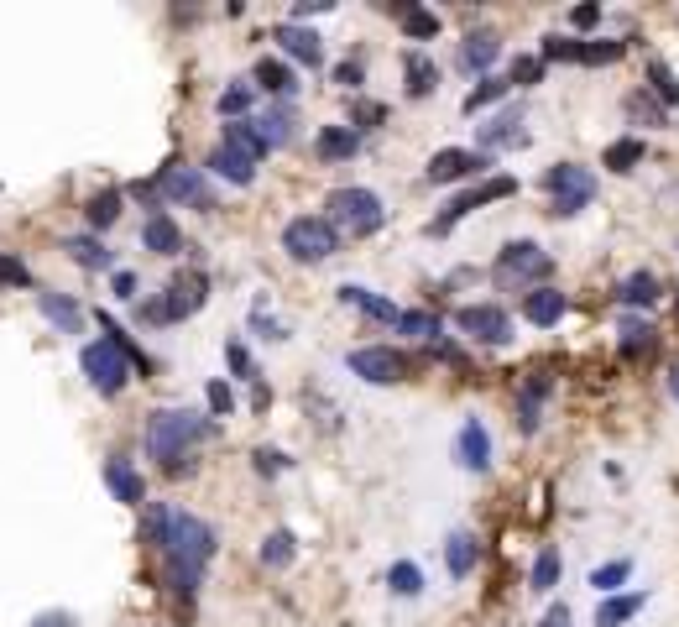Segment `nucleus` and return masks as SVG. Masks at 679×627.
<instances>
[{"label": "nucleus", "instance_id": "79ce46f5", "mask_svg": "<svg viewBox=\"0 0 679 627\" xmlns=\"http://www.w3.org/2000/svg\"><path fill=\"white\" fill-rule=\"evenodd\" d=\"M632 575V560H612V565H601V570H591V586H596V596H612L622 580Z\"/></svg>", "mask_w": 679, "mask_h": 627}, {"label": "nucleus", "instance_id": "a18cd8bd", "mask_svg": "<svg viewBox=\"0 0 679 627\" xmlns=\"http://www.w3.org/2000/svg\"><path fill=\"white\" fill-rule=\"evenodd\" d=\"M403 32H408L413 42H429V37H439V16H434V11H418V6H413V11L403 16Z\"/></svg>", "mask_w": 679, "mask_h": 627}, {"label": "nucleus", "instance_id": "f8f14e48", "mask_svg": "<svg viewBox=\"0 0 679 627\" xmlns=\"http://www.w3.org/2000/svg\"><path fill=\"white\" fill-rule=\"evenodd\" d=\"M157 189L178 199V204H194V209H215V189H209V178L199 168H183V162H168V168L157 173Z\"/></svg>", "mask_w": 679, "mask_h": 627}, {"label": "nucleus", "instance_id": "6ab92c4d", "mask_svg": "<svg viewBox=\"0 0 679 627\" xmlns=\"http://www.w3.org/2000/svg\"><path fill=\"white\" fill-rule=\"evenodd\" d=\"M559 314H565V293H559V288H533V293H523V319L538 324V330L559 324Z\"/></svg>", "mask_w": 679, "mask_h": 627}, {"label": "nucleus", "instance_id": "4d7b16f0", "mask_svg": "<svg viewBox=\"0 0 679 627\" xmlns=\"http://www.w3.org/2000/svg\"><path fill=\"white\" fill-rule=\"evenodd\" d=\"M225 356H230V366H236L241 377H256V366H251V356H246V345H225Z\"/></svg>", "mask_w": 679, "mask_h": 627}, {"label": "nucleus", "instance_id": "a211bd4d", "mask_svg": "<svg viewBox=\"0 0 679 627\" xmlns=\"http://www.w3.org/2000/svg\"><path fill=\"white\" fill-rule=\"evenodd\" d=\"M340 304H350V309H361L366 319H382V324H397V309L392 298H382V293H371V288H361V283H345L340 288Z\"/></svg>", "mask_w": 679, "mask_h": 627}, {"label": "nucleus", "instance_id": "e433bc0d", "mask_svg": "<svg viewBox=\"0 0 679 627\" xmlns=\"http://www.w3.org/2000/svg\"><path fill=\"white\" fill-rule=\"evenodd\" d=\"M68 257H74L79 267H95V272L110 267V251H105L95 236H74V241H68Z\"/></svg>", "mask_w": 679, "mask_h": 627}, {"label": "nucleus", "instance_id": "37998d69", "mask_svg": "<svg viewBox=\"0 0 679 627\" xmlns=\"http://www.w3.org/2000/svg\"><path fill=\"white\" fill-rule=\"evenodd\" d=\"M554 580H559V549H544V554L533 560V591H538V596H549V591H554Z\"/></svg>", "mask_w": 679, "mask_h": 627}, {"label": "nucleus", "instance_id": "c9c22d12", "mask_svg": "<svg viewBox=\"0 0 679 627\" xmlns=\"http://www.w3.org/2000/svg\"><path fill=\"white\" fill-rule=\"evenodd\" d=\"M601 162H606L612 173H632V168L643 162V142H638V136H627V142H612Z\"/></svg>", "mask_w": 679, "mask_h": 627}, {"label": "nucleus", "instance_id": "dca6fc26", "mask_svg": "<svg viewBox=\"0 0 679 627\" xmlns=\"http://www.w3.org/2000/svg\"><path fill=\"white\" fill-rule=\"evenodd\" d=\"M272 37L283 42V53H288V58H298V63H309V68H319V63H324V48H319V32H309V27H298V21H283V27H277Z\"/></svg>", "mask_w": 679, "mask_h": 627}, {"label": "nucleus", "instance_id": "f257e3e1", "mask_svg": "<svg viewBox=\"0 0 679 627\" xmlns=\"http://www.w3.org/2000/svg\"><path fill=\"white\" fill-rule=\"evenodd\" d=\"M162 554H168V575H173L178 601H194L204 565L215 560V528L194 513H173L168 533H162Z\"/></svg>", "mask_w": 679, "mask_h": 627}, {"label": "nucleus", "instance_id": "2f4dec72", "mask_svg": "<svg viewBox=\"0 0 679 627\" xmlns=\"http://www.w3.org/2000/svg\"><path fill=\"white\" fill-rule=\"evenodd\" d=\"M444 565H450L455 580H465L476 570V539H471V533H450V544H444Z\"/></svg>", "mask_w": 679, "mask_h": 627}, {"label": "nucleus", "instance_id": "0e129e2a", "mask_svg": "<svg viewBox=\"0 0 679 627\" xmlns=\"http://www.w3.org/2000/svg\"><path fill=\"white\" fill-rule=\"evenodd\" d=\"M669 392H674V398H679V366L669 371Z\"/></svg>", "mask_w": 679, "mask_h": 627}, {"label": "nucleus", "instance_id": "72a5a7b5", "mask_svg": "<svg viewBox=\"0 0 679 627\" xmlns=\"http://www.w3.org/2000/svg\"><path fill=\"white\" fill-rule=\"evenodd\" d=\"M293 554H298V544H293L288 528H277V533H267V539H262V565L267 570H288Z\"/></svg>", "mask_w": 679, "mask_h": 627}, {"label": "nucleus", "instance_id": "6e6552de", "mask_svg": "<svg viewBox=\"0 0 679 627\" xmlns=\"http://www.w3.org/2000/svg\"><path fill=\"white\" fill-rule=\"evenodd\" d=\"M79 366H84V377L95 382V392H105V398H115V392L126 387V377H131V361L115 351L110 340H89L79 351Z\"/></svg>", "mask_w": 679, "mask_h": 627}, {"label": "nucleus", "instance_id": "f03ea898", "mask_svg": "<svg viewBox=\"0 0 679 627\" xmlns=\"http://www.w3.org/2000/svg\"><path fill=\"white\" fill-rule=\"evenodd\" d=\"M209 434V424L189 408H157L147 424V450L152 460H162L168 471H189V450Z\"/></svg>", "mask_w": 679, "mask_h": 627}, {"label": "nucleus", "instance_id": "9d476101", "mask_svg": "<svg viewBox=\"0 0 679 627\" xmlns=\"http://www.w3.org/2000/svg\"><path fill=\"white\" fill-rule=\"evenodd\" d=\"M507 194H518V178H486V183H476V189H465V194H455L450 204H444V215L429 225L434 236H444L455 220H465L471 209H481V204H491V199H507Z\"/></svg>", "mask_w": 679, "mask_h": 627}, {"label": "nucleus", "instance_id": "ddd939ff", "mask_svg": "<svg viewBox=\"0 0 679 627\" xmlns=\"http://www.w3.org/2000/svg\"><path fill=\"white\" fill-rule=\"evenodd\" d=\"M476 142H481V157L486 152H497V147H523L528 142V131H523V110H502V115H491V121L476 131Z\"/></svg>", "mask_w": 679, "mask_h": 627}, {"label": "nucleus", "instance_id": "0eeeda50", "mask_svg": "<svg viewBox=\"0 0 679 627\" xmlns=\"http://www.w3.org/2000/svg\"><path fill=\"white\" fill-rule=\"evenodd\" d=\"M544 189L554 199V215L570 220V215H580V209L596 199V173L575 168V162H554V168L544 173Z\"/></svg>", "mask_w": 679, "mask_h": 627}, {"label": "nucleus", "instance_id": "c03bdc74", "mask_svg": "<svg viewBox=\"0 0 679 627\" xmlns=\"http://www.w3.org/2000/svg\"><path fill=\"white\" fill-rule=\"evenodd\" d=\"M502 95H507V79H491V74H486V79H481V84L471 89V95H465V115H476L481 105L502 100Z\"/></svg>", "mask_w": 679, "mask_h": 627}, {"label": "nucleus", "instance_id": "a19ab883", "mask_svg": "<svg viewBox=\"0 0 679 627\" xmlns=\"http://www.w3.org/2000/svg\"><path fill=\"white\" fill-rule=\"evenodd\" d=\"M648 79H653V95H659L664 105H679V79H674V68L653 58L648 63Z\"/></svg>", "mask_w": 679, "mask_h": 627}, {"label": "nucleus", "instance_id": "473e14b6", "mask_svg": "<svg viewBox=\"0 0 679 627\" xmlns=\"http://www.w3.org/2000/svg\"><path fill=\"white\" fill-rule=\"evenodd\" d=\"M84 220L95 225V230H110L115 220H121V189H100L95 199L84 204Z\"/></svg>", "mask_w": 679, "mask_h": 627}, {"label": "nucleus", "instance_id": "1a4fd4ad", "mask_svg": "<svg viewBox=\"0 0 679 627\" xmlns=\"http://www.w3.org/2000/svg\"><path fill=\"white\" fill-rule=\"evenodd\" d=\"M345 366L356 371L361 382H371V387H392V382L408 377V356H397L392 345H366V351H350Z\"/></svg>", "mask_w": 679, "mask_h": 627}, {"label": "nucleus", "instance_id": "5701e85b", "mask_svg": "<svg viewBox=\"0 0 679 627\" xmlns=\"http://www.w3.org/2000/svg\"><path fill=\"white\" fill-rule=\"evenodd\" d=\"M256 136H262V142H267V152L272 147H288L293 142V126H298V115L288 110V105H277V110H267V115H256Z\"/></svg>", "mask_w": 679, "mask_h": 627}, {"label": "nucleus", "instance_id": "de8ad7c7", "mask_svg": "<svg viewBox=\"0 0 679 627\" xmlns=\"http://www.w3.org/2000/svg\"><path fill=\"white\" fill-rule=\"evenodd\" d=\"M627 115H638V121H648V126H664V105L653 100V95H627Z\"/></svg>", "mask_w": 679, "mask_h": 627}, {"label": "nucleus", "instance_id": "a878e982", "mask_svg": "<svg viewBox=\"0 0 679 627\" xmlns=\"http://www.w3.org/2000/svg\"><path fill=\"white\" fill-rule=\"evenodd\" d=\"M204 168H209V173H220V178H230L236 189H251V178H256V162H246L241 152H230V147H215Z\"/></svg>", "mask_w": 679, "mask_h": 627}, {"label": "nucleus", "instance_id": "09e8293b", "mask_svg": "<svg viewBox=\"0 0 679 627\" xmlns=\"http://www.w3.org/2000/svg\"><path fill=\"white\" fill-rule=\"evenodd\" d=\"M627 42H580V63H617Z\"/></svg>", "mask_w": 679, "mask_h": 627}, {"label": "nucleus", "instance_id": "680f3d73", "mask_svg": "<svg viewBox=\"0 0 679 627\" xmlns=\"http://www.w3.org/2000/svg\"><path fill=\"white\" fill-rule=\"evenodd\" d=\"M32 627H74V617H68V612H42Z\"/></svg>", "mask_w": 679, "mask_h": 627}, {"label": "nucleus", "instance_id": "aec40b11", "mask_svg": "<svg viewBox=\"0 0 679 627\" xmlns=\"http://www.w3.org/2000/svg\"><path fill=\"white\" fill-rule=\"evenodd\" d=\"M314 152L324 157V162H350L361 152V131H350V126H324L319 136H314Z\"/></svg>", "mask_w": 679, "mask_h": 627}, {"label": "nucleus", "instance_id": "13d9d810", "mask_svg": "<svg viewBox=\"0 0 679 627\" xmlns=\"http://www.w3.org/2000/svg\"><path fill=\"white\" fill-rule=\"evenodd\" d=\"M570 21H575V27H596V21H601V6H575Z\"/></svg>", "mask_w": 679, "mask_h": 627}, {"label": "nucleus", "instance_id": "2eb2a0df", "mask_svg": "<svg viewBox=\"0 0 679 627\" xmlns=\"http://www.w3.org/2000/svg\"><path fill=\"white\" fill-rule=\"evenodd\" d=\"M455 455H460V466H471V471H486V466H491V434H486L481 418H465V424H460Z\"/></svg>", "mask_w": 679, "mask_h": 627}, {"label": "nucleus", "instance_id": "c756f323", "mask_svg": "<svg viewBox=\"0 0 679 627\" xmlns=\"http://www.w3.org/2000/svg\"><path fill=\"white\" fill-rule=\"evenodd\" d=\"M37 309L48 314L58 330H68V335H74L79 324H84V309L74 304V298H63V293H37Z\"/></svg>", "mask_w": 679, "mask_h": 627}, {"label": "nucleus", "instance_id": "c85d7f7f", "mask_svg": "<svg viewBox=\"0 0 679 627\" xmlns=\"http://www.w3.org/2000/svg\"><path fill=\"white\" fill-rule=\"evenodd\" d=\"M643 591H627V596H601V607H596V627H622L643 612Z\"/></svg>", "mask_w": 679, "mask_h": 627}, {"label": "nucleus", "instance_id": "603ef678", "mask_svg": "<svg viewBox=\"0 0 679 627\" xmlns=\"http://www.w3.org/2000/svg\"><path fill=\"white\" fill-rule=\"evenodd\" d=\"M0 283H11V288H27V283H32V272L21 267L16 257H0Z\"/></svg>", "mask_w": 679, "mask_h": 627}, {"label": "nucleus", "instance_id": "864d4df0", "mask_svg": "<svg viewBox=\"0 0 679 627\" xmlns=\"http://www.w3.org/2000/svg\"><path fill=\"white\" fill-rule=\"evenodd\" d=\"M283 466H288V455H283V450H256V471H262V476H277Z\"/></svg>", "mask_w": 679, "mask_h": 627}, {"label": "nucleus", "instance_id": "7ed1b4c3", "mask_svg": "<svg viewBox=\"0 0 679 627\" xmlns=\"http://www.w3.org/2000/svg\"><path fill=\"white\" fill-rule=\"evenodd\" d=\"M549 267H554V257L538 241H507L497 267H491V283H497L502 293H523V288L533 293L549 277Z\"/></svg>", "mask_w": 679, "mask_h": 627}, {"label": "nucleus", "instance_id": "39448f33", "mask_svg": "<svg viewBox=\"0 0 679 627\" xmlns=\"http://www.w3.org/2000/svg\"><path fill=\"white\" fill-rule=\"evenodd\" d=\"M283 251H288L293 262H330L335 251H340V230L324 220V215H298L283 230Z\"/></svg>", "mask_w": 679, "mask_h": 627}, {"label": "nucleus", "instance_id": "e2e57ef3", "mask_svg": "<svg viewBox=\"0 0 679 627\" xmlns=\"http://www.w3.org/2000/svg\"><path fill=\"white\" fill-rule=\"evenodd\" d=\"M544 627H570V607H565V601H559V607H549Z\"/></svg>", "mask_w": 679, "mask_h": 627}, {"label": "nucleus", "instance_id": "20e7f679", "mask_svg": "<svg viewBox=\"0 0 679 627\" xmlns=\"http://www.w3.org/2000/svg\"><path fill=\"white\" fill-rule=\"evenodd\" d=\"M330 220L335 230H345L350 241H361V236H377L382 230V220H387V209H382V199L371 194V189H335L330 194Z\"/></svg>", "mask_w": 679, "mask_h": 627}, {"label": "nucleus", "instance_id": "4468645a", "mask_svg": "<svg viewBox=\"0 0 679 627\" xmlns=\"http://www.w3.org/2000/svg\"><path fill=\"white\" fill-rule=\"evenodd\" d=\"M486 168L481 152H465V147H444L429 157V183H455V178H471Z\"/></svg>", "mask_w": 679, "mask_h": 627}, {"label": "nucleus", "instance_id": "9b49d317", "mask_svg": "<svg viewBox=\"0 0 679 627\" xmlns=\"http://www.w3.org/2000/svg\"><path fill=\"white\" fill-rule=\"evenodd\" d=\"M455 324L465 340H481V345H507L512 340V319L497 304H465L455 309Z\"/></svg>", "mask_w": 679, "mask_h": 627}, {"label": "nucleus", "instance_id": "bf43d9fd", "mask_svg": "<svg viewBox=\"0 0 679 627\" xmlns=\"http://www.w3.org/2000/svg\"><path fill=\"white\" fill-rule=\"evenodd\" d=\"M110 283H115V293H121V298H136V272H115Z\"/></svg>", "mask_w": 679, "mask_h": 627}, {"label": "nucleus", "instance_id": "7c9ffc66", "mask_svg": "<svg viewBox=\"0 0 679 627\" xmlns=\"http://www.w3.org/2000/svg\"><path fill=\"white\" fill-rule=\"evenodd\" d=\"M220 147L241 152L246 162L267 157V142H262V136H256V126H251V121H225V142H220Z\"/></svg>", "mask_w": 679, "mask_h": 627}, {"label": "nucleus", "instance_id": "f3484780", "mask_svg": "<svg viewBox=\"0 0 679 627\" xmlns=\"http://www.w3.org/2000/svg\"><path fill=\"white\" fill-rule=\"evenodd\" d=\"M549 377H544V371H533V377L518 387V429L523 434H538V413H544V398H549Z\"/></svg>", "mask_w": 679, "mask_h": 627}, {"label": "nucleus", "instance_id": "bb28decb", "mask_svg": "<svg viewBox=\"0 0 679 627\" xmlns=\"http://www.w3.org/2000/svg\"><path fill=\"white\" fill-rule=\"evenodd\" d=\"M617 304H627V309L659 304V277H653V272H627L617 283Z\"/></svg>", "mask_w": 679, "mask_h": 627}, {"label": "nucleus", "instance_id": "49530a36", "mask_svg": "<svg viewBox=\"0 0 679 627\" xmlns=\"http://www.w3.org/2000/svg\"><path fill=\"white\" fill-rule=\"evenodd\" d=\"M246 110H251V84H230L220 95V115H225V121H241Z\"/></svg>", "mask_w": 679, "mask_h": 627}, {"label": "nucleus", "instance_id": "8fccbe9b", "mask_svg": "<svg viewBox=\"0 0 679 627\" xmlns=\"http://www.w3.org/2000/svg\"><path fill=\"white\" fill-rule=\"evenodd\" d=\"M382 115H387V110H382L377 100H356V105H350V131H356V126H361V131H366V126H382Z\"/></svg>", "mask_w": 679, "mask_h": 627}, {"label": "nucleus", "instance_id": "052dcab7", "mask_svg": "<svg viewBox=\"0 0 679 627\" xmlns=\"http://www.w3.org/2000/svg\"><path fill=\"white\" fill-rule=\"evenodd\" d=\"M330 6H335V0H298L293 16H319V11H330Z\"/></svg>", "mask_w": 679, "mask_h": 627}, {"label": "nucleus", "instance_id": "ea45409f", "mask_svg": "<svg viewBox=\"0 0 679 627\" xmlns=\"http://www.w3.org/2000/svg\"><path fill=\"white\" fill-rule=\"evenodd\" d=\"M538 63H580V37H544Z\"/></svg>", "mask_w": 679, "mask_h": 627}, {"label": "nucleus", "instance_id": "cd10ccee", "mask_svg": "<svg viewBox=\"0 0 679 627\" xmlns=\"http://www.w3.org/2000/svg\"><path fill=\"white\" fill-rule=\"evenodd\" d=\"M256 89H267V95H277V100H293L298 95V79H293L288 63L262 58V63H256Z\"/></svg>", "mask_w": 679, "mask_h": 627}, {"label": "nucleus", "instance_id": "4be33fe9", "mask_svg": "<svg viewBox=\"0 0 679 627\" xmlns=\"http://www.w3.org/2000/svg\"><path fill=\"white\" fill-rule=\"evenodd\" d=\"M403 79H408V95L413 100H424V95H434L439 89V68H434V58L429 53H403Z\"/></svg>", "mask_w": 679, "mask_h": 627}, {"label": "nucleus", "instance_id": "4c0bfd02", "mask_svg": "<svg viewBox=\"0 0 679 627\" xmlns=\"http://www.w3.org/2000/svg\"><path fill=\"white\" fill-rule=\"evenodd\" d=\"M387 586H392L397 596H418V591H424V570L408 565V560H397V565L387 570Z\"/></svg>", "mask_w": 679, "mask_h": 627}, {"label": "nucleus", "instance_id": "6e6d98bb", "mask_svg": "<svg viewBox=\"0 0 679 627\" xmlns=\"http://www.w3.org/2000/svg\"><path fill=\"white\" fill-rule=\"evenodd\" d=\"M209 408H215V413H230V408H236V398H230L225 382H209Z\"/></svg>", "mask_w": 679, "mask_h": 627}, {"label": "nucleus", "instance_id": "f704fd0d", "mask_svg": "<svg viewBox=\"0 0 679 627\" xmlns=\"http://www.w3.org/2000/svg\"><path fill=\"white\" fill-rule=\"evenodd\" d=\"M653 335H659L653 324L627 319V324H622V356H627V361H632V356H648V351H653Z\"/></svg>", "mask_w": 679, "mask_h": 627}, {"label": "nucleus", "instance_id": "3c124183", "mask_svg": "<svg viewBox=\"0 0 679 627\" xmlns=\"http://www.w3.org/2000/svg\"><path fill=\"white\" fill-rule=\"evenodd\" d=\"M361 79H366V68H361L356 58H345V63L335 68V84H340V89H350V95L361 89Z\"/></svg>", "mask_w": 679, "mask_h": 627}, {"label": "nucleus", "instance_id": "58836bf2", "mask_svg": "<svg viewBox=\"0 0 679 627\" xmlns=\"http://www.w3.org/2000/svg\"><path fill=\"white\" fill-rule=\"evenodd\" d=\"M397 330H403V335H413V340H434V335H439V314L408 309V314H397Z\"/></svg>", "mask_w": 679, "mask_h": 627}, {"label": "nucleus", "instance_id": "5fc2aeb1", "mask_svg": "<svg viewBox=\"0 0 679 627\" xmlns=\"http://www.w3.org/2000/svg\"><path fill=\"white\" fill-rule=\"evenodd\" d=\"M538 74H544V63H538V58H523V63H512V79H507V84H533Z\"/></svg>", "mask_w": 679, "mask_h": 627}, {"label": "nucleus", "instance_id": "412c9836", "mask_svg": "<svg viewBox=\"0 0 679 627\" xmlns=\"http://www.w3.org/2000/svg\"><path fill=\"white\" fill-rule=\"evenodd\" d=\"M105 486L115 492V502H126V507H142L147 502V486H142V476H136L126 460H105Z\"/></svg>", "mask_w": 679, "mask_h": 627}, {"label": "nucleus", "instance_id": "b1692460", "mask_svg": "<svg viewBox=\"0 0 679 627\" xmlns=\"http://www.w3.org/2000/svg\"><path fill=\"white\" fill-rule=\"evenodd\" d=\"M497 58H502V37L491 32V27L471 32V37H465V48H460V63H465V68H481V74H486Z\"/></svg>", "mask_w": 679, "mask_h": 627}, {"label": "nucleus", "instance_id": "393cba45", "mask_svg": "<svg viewBox=\"0 0 679 627\" xmlns=\"http://www.w3.org/2000/svg\"><path fill=\"white\" fill-rule=\"evenodd\" d=\"M142 241H147V251H157V257H178V251H183V230L168 215H147Z\"/></svg>", "mask_w": 679, "mask_h": 627}, {"label": "nucleus", "instance_id": "423d86ee", "mask_svg": "<svg viewBox=\"0 0 679 627\" xmlns=\"http://www.w3.org/2000/svg\"><path fill=\"white\" fill-rule=\"evenodd\" d=\"M204 298H209V277H204V272H178L173 283H168V293L152 298V304L142 309V319H152V324H178V319L199 314Z\"/></svg>", "mask_w": 679, "mask_h": 627}]
</instances>
